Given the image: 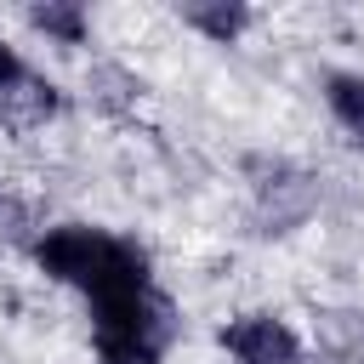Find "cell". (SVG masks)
I'll return each mask as SVG.
<instances>
[{"label": "cell", "instance_id": "52a82bcc", "mask_svg": "<svg viewBox=\"0 0 364 364\" xmlns=\"http://www.w3.org/2000/svg\"><path fill=\"white\" fill-rule=\"evenodd\" d=\"M34 74H28V63L17 57V46L11 40H0V97H11L17 85H28Z\"/></svg>", "mask_w": 364, "mask_h": 364}, {"label": "cell", "instance_id": "8992f818", "mask_svg": "<svg viewBox=\"0 0 364 364\" xmlns=\"http://www.w3.org/2000/svg\"><path fill=\"white\" fill-rule=\"evenodd\" d=\"M28 28H40L57 46H85L91 40V11L80 0H46V6H28Z\"/></svg>", "mask_w": 364, "mask_h": 364}, {"label": "cell", "instance_id": "7a4b0ae2", "mask_svg": "<svg viewBox=\"0 0 364 364\" xmlns=\"http://www.w3.org/2000/svg\"><path fill=\"white\" fill-rule=\"evenodd\" d=\"M171 336H176V307L159 296V284L91 301L97 364H165Z\"/></svg>", "mask_w": 364, "mask_h": 364}, {"label": "cell", "instance_id": "5b68a950", "mask_svg": "<svg viewBox=\"0 0 364 364\" xmlns=\"http://www.w3.org/2000/svg\"><path fill=\"white\" fill-rule=\"evenodd\" d=\"M324 108H330V119L364 148V74H358V68H330V74H324Z\"/></svg>", "mask_w": 364, "mask_h": 364}, {"label": "cell", "instance_id": "277c9868", "mask_svg": "<svg viewBox=\"0 0 364 364\" xmlns=\"http://www.w3.org/2000/svg\"><path fill=\"white\" fill-rule=\"evenodd\" d=\"M182 23L193 34H205L210 46H233L250 28V6L245 0H193V6H182Z\"/></svg>", "mask_w": 364, "mask_h": 364}, {"label": "cell", "instance_id": "3957f363", "mask_svg": "<svg viewBox=\"0 0 364 364\" xmlns=\"http://www.w3.org/2000/svg\"><path fill=\"white\" fill-rule=\"evenodd\" d=\"M216 341L233 364H301V336L279 313H239L216 330Z\"/></svg>", "mask_w": 364, "mask_h": 364}, {"label": "cell", "instance_id": "6da1fadb", "mask_svg": "<svg viewBox=\"0 0 364 364\" xmlns=\"http://www.w3.org/2000/svg\"><path fill=\"white\" fill-rule=\"evenodd\" d=\"M34 262L46 279L80 290L85 301H102V296H125V290H142L154 284V267H148V250L136 239H119L108 228H91V222H57L34 239Z\"/></svg>", "mask_w": 364, "mask_h": 364}]
</instances>
